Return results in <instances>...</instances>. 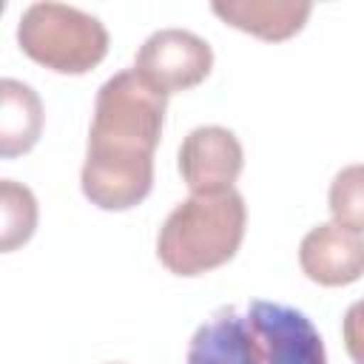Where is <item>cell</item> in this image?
<instances>
[{
  "mask_svg": "<svg viewBox=\"0 0 364 364\" xmlns=\"http://www.w3.org/2000/svg\"><path fill=\"white\" fill-rule=\"evenodd\" d=\"M210 11L228 26L262 40H287L299 34L313 11L307 0H228L210 3Z\"/></svg>",
  "mask_w": 364,
  "mask_h": 364,
  "instance_id": "cell-8",
  "label": "cell"
},
{
  "mask_svg": "<svg viewBox=\"0 0 364 364\" xmlns=\"http://www.w3.org/2000/svg\"><path fill=\"white\" fill-rule=\"evenodd\" d=\"M245 168V151L233 131L222 125H199L179 145V173L193 196L233 191Z\"/></svg>",
  "mask_w": 364,
  "mask_h": 364,
  "instance_id": "cell-6",
  "label": "cell"
},
{
  "mask_svg": "<svg viewBox=\"0 0 364 364\" xmlns=\"http://www.w3.org/2000/svg\"><path fill=\"white\" fill-rule=\"evenodd\" d=\"M344 350L355 364H364V299L353 301L341 321Z\"/></svg>",
  "mask_w": 364,
  "mask_h": 364,
  "instance_id": "cell-12",
  "label": "cell"
},
{
  "mask_svg": "<svg viewBox=\"0 0 364 364\" xmlns=\"http://www.w3.org/2000/svg\"><path fill=\"white\" fill-rule=\"evenodd\" d=\"M37 228V199L34 193L14 182H0V250L11 253L34 236Z\"/></svg>",
  "mask_w": 364,
  "mask_h": 364,
  "instance_id": "cell-10",
  "label": "cell"
},
{
  "mask_svg": "<svg viewBox=\"0 0 364 364\" xmlns=\"http://www.w3.org/2000/svg\"><path fill=\"white\" fill-rule=\"evenodd\" d=\"M213 68V51L208 40L188 28L154 31L134 57V71L162 97L199 85Z\"/></svg>",
  "mask_w": 364,
  "mask_h": 364,
  "instance_id": "cell-5",
  "label": "cell"
},
{
  "mask_svg": "<svg viewBox=\"0 0 364 364\" xmlns=\"http://www.w3.org/2000/svg\"><path fill=\"white\" fill-rule=\"evenodd\" d=\"M301 273L321 287H344L364 276V236L336 222L316 225L299 245Z\"/></svg>",
  "mask_w": 364,
  "mask_h": 364,
  "instance_id": "cell-7",
  "label": "cell"
},
{
  "mask_svg": "<svg viewBox=\"0 0 364 364\" xmlns=\"http://www.w3.org/2000/svg\"><path fill=\"white\" fill-rule=\"evenodd\" d=\"M185 364H327L316 324L296 307L253 299L205 318Z\"/></svg>",
  "mask_w": 364,
  "mask_h": 364,
  "instance_id": "cell-2",
  "label": "cell"
},
{
  "mask_svg": "<svg viewBox=\"0 0 364 364\" xmlns=\"http://www.w3.org/2000/svg\"><path fill=\"white\" fill-rule=\"evenodd\" d=\"M327 208L338 228L364 233V165H347L333 176Z\"/></svg>",
  "mask_w": 364,
  "mask_h": 364,
  "instance_id": "cell-11",
  "label": "cell"
},
{
  "mask_svg": "<svg viewBox=\"0 0 364 364\" xmlns=\"http://www.w3.org/2000/svg\"><path fill=\"white\" fill-rule=\"evenodd\" d=\"M43 134V102L20 80L0 82V156L14 159L37 145Z\"/></svg>",
  "mask_w": 364,
  "mask_h": 364,
  "instance_id": "cell-9",
  "label": "cell"
},
{
  "mask_svg": "<svg viewBox=\"0 0 364 364\" xmlns=\"http://www.w3.org/2000/svg\"><path fill=\"white\" fill-rule=\"evenodd\" d=\"M168 97L134 68L102 82L94 102L88 151L80 173L82 193L102 210H128L154 188V151L162 136Z\"/></svg>",
  "mask_w": 364,
  "mask_h": 364,
  "instance_id": "cell-1",
  "label": "cell"
},
{
  "mask_svg": "<svg viewBox=\"0 0 364 364\" xmlns=\"http://www.w3.org/2000/svg\"><path fill=\"white\" fill-rule=\"evenodd\" d=\"M245 225L247 208L239 191L191 196L179 202L159 228L156 256L173 276H202L236 256Z\"/></svg>",
  "mask_w": 364,
  "mask_h": 364,
  "instance_id": "cell-3",
  "label": "cell"
},
{
  "mask_svg": "<svg viewBox=\"0 0 364 364\" xmlns=\"http://www.w3.org/2000/svg\"><path fill=\"white\" fill-rule=\"evenodd\" d=\"M17 43L28 60L57 74H85L108 54V31L94 14L51 0L23 11Z\"/></svg>",
  "mask_w": 364,
  "mask_h": 364,
  "instance_id": "cell-4",
  "label": "cell"
}]
</instances>
